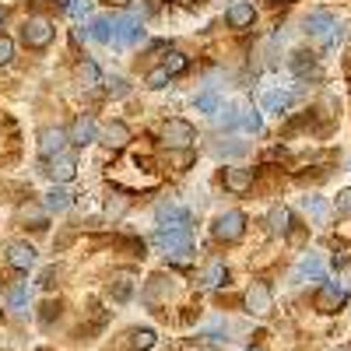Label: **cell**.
Returning a JSON list of instances; mask_svg holds the SVG:
<instances>
[{
    "mask_svg": "<svg viewBox=\"0 0 351 351\" xmlns=\"http://www.w3.org/2000/svg\"><path fill=\"white\" fill-rule=\"evenodd\" d=\"M155 218L162 228H180V232H190L193 228V215L186 208H180L176 200H162L158 208H155Z\"/></svg>",
    "mask_w": 351,
    "mask_h": 351,
    "instance_id": "cell-5",
    "label": "cell"
},
{
    "mask_svg": "<svg viewBox=\"0 0 351 351\" xmlns=\"http://www.w3.org/2000/svg\"><path fill=\"white\" fill-rule=\"evenodd\" d=\"M169 295H172V278L169 274L148 278V285H144V302H148V306H162V302H169Z\"/></svg>",
    "mask_w": 351,
    "mask_h": 351,
    "instance_id": "cell-15",
    "label": "cell"
},
{
    "mask_svg": "<svg viewBox=\"0 0 351 351\" xmlns=\"http://www.w3.org/2000/svg\"><path fill=\"white\" fill-rule=\"evenodd\" d=\"M337 211H341V215H348V218H351V186H348V190H341V193H337Z\"/></svg>",
    "mask_w": 351,
    "mask_h": 351,
    "instance_id": "cell-38",
    "label": "cell"
},
{
    "mask_svg": "<svg viewBox=\"0 0 351 351\" xmlns=\"http://www.w3.org/2000/svg\"><path fill=\"white\" fill-rule=\"evenodd\" d=\"M46 176H49L53 183H71L74 176H77V158L71 152H60V155L46 158Z\"/></svg>",
    "mask_w": 351,
    "mask_h": 351,
    "instance_id": "cell-9",
    "label": "cell"
},
{
    "mask_svg": "<svg viewBox=\"0 0 351 351\" xmlns=\"http://www.w3.org/2000/svg\"><path fill=\"white\" fill-rule=\"evenodd\" d=\"M8 263L18 271H28V267H36V246H28V243H8Z\"/></svg>",
    "mask_w": 351,
    "mask_h": 351,
    "instance_id": "cell-16",
    "label": "cell"
},
{
    "mask_svg": "<svg viewBox=\"0 0 351 351\" xmlns=\"http://www.w3.org/2000/svg\"><path fill=\"white\" fill-rule=\"evenodd\" d=\"M39 152H43V158H53V155L67 152V130L64 127H46L39 134Z\"/></svg>",
    "mask_w": 351,
    "mask_h": 351,
    "instance_id": "cell-14",
    "label": "cell"
},
{
    "mask_svg": "<svg viewBox=\"0 0 351 351\" xmlns=\"http://www.w3.org/2000/svg\"><path fill=\"white\" fill-rule=\"evenodd\" d=\"M123 211H127V197H123V193H112V197L106 200V215H109V218H120Z\"/></svg>",
    "mask_w": 351,
    "mask_h": 351,
    "instance_id": "cell-33",
    "label": "cell"
},
{
    "mask_svg": "<svg viewBox=\"0 0 351 351\" xmlns=\"http://www.w3.org/2000/svg\"><path fill=\"white\" fill-rule=\"evenodd\" d=\"M225 190L228 193H250L253 190V172L250 169H225Z\"/></svg>",
    "mask_w": 351,
    "mask_h": 351,
    "instance_id": "cell-17",
    "label": "cell"
},
{
    "mask_svg": "<svg viewBox=\"0 0 351 351\" xmlns=\"http://www.w3.org/2000/svg\"><path fill=\"white\" fill-rule=\"evenodd\" d=\"M112 32H116V36H112L116 43L134 46V43L144 39V21H141V14H123V18L112 21Z\"/></svg>",
    "mask_w": 351,
    "mask_h": 351,
    "instance_id": "cell-8",
    "label": "cell"
},
{
    "mask_svg": "<svg viewBox=\"0 0 351 351\" xmlns=\"http://www.w3.org/2000/svg\"><path fill=\"white\" fill-rule=\"evenodd\" d=\"M344 299H348L344 285L327 281V285H319V291H316V309H319V313H337V309L344 306Z\"/></svg>",
    "mask_w": 351,
    "mask_h": 351,
    "instance_id": "cell-11",
    "label": "cell"
},
{
    "mask_svg": "<svg viewBox=\"0 0 351 351\" xmlns=\"http://www.w3.org/2000/svg\"><path fill=\"white\" fill-rule=\"evenodd\" d=\"M193 141H197V130L186 120H169L162 127V144L169 152H186V148H193Z\"/></svg>",
    "mask_w": 351,
    "mask_h": 351,
    "instance_id": "cell-3",
    "label": "cell"
},
{
    "mask_svg": "<svg viewBox=\"0 0 351 351\" xmlns=\"http://www.w3.org/2000/svg\"><path fill=\"white\" fill-rule=\"evenodd\" d=\"M67 141L71 144H77V148H84V144H92V141H99V123H95V116H77V120L67 127Z\"/></svg>",
    "mask_w": 351,
    "mask_h": 351,
    "instance_id": "cell-10",
    "label": "cell"
},
{
    "mask_svg": "<svg viewBox=\"0 0 351 351\" xmlns=\"http://www.w3.org/2000/svg\"><path fill=\"white\" fill-rule=\"evenodd\" d=\"M144 81H148V88H165L169 84V74L162 67H155V71H148V77H144Z\"/></svg>",
    "mask_w": 351,
    "mask_h": 351,
    "instance_id": "cell-36",
    "label": "cell"
},
{
    "mask_svg": "<svg viewBox=\"0 0 351 351\" xmlns=\"http://www.w3.org/2000/svg\"><path fill=\"white\" fill-rule=\"evenodd\" d=\"M271 4H281V0H271Z\"/></svg>",
    "mask_w": 351,
    "mask_h": 351,
    "instance_id": "cell-45",
    "label": "cell"
},
{
    "mask_svg": "<svg viewBox=\"0 0 351 351\" xmlns=\"http://www.w3.org/2000/svg\"><path fill=\"white\" fill-rule=\"evenodd\" d=\"M53 278H56V267H46V271H43V278H39V285H43V288H49V285H53Z\"/></svg>",
    "mask_w": 351,
    "mask_h": 351,
    "instance_id": "cell-41",
    "label": "cell"
},
{
    "mask_svg": "<svg viewBox=\"0 0 351 351\" xmlns=\"http://www.w3.org/2000/svg\"><path fill=\"white\" fill-rule=\"evenodd\" d=\"M53 36H56V28H53V21L43 18V14L25 18V25H21V43H25L28 49H46V46L53 43Z\"/></svg>",
    "mask_w": 351,
    "mask_h": 351,
    "instance_id": "cell-2",
    "label": "cell"
},
{
    "mask_svg": "<svg viewBox=\"0 0 351 351\" xmlns=\"http://www.w3.org/2000/svg\"><path fill=\"white\" fill-rule=\"evenodd\" d=\"M186 67H190V56H186V53H169V56H165V64H162V71H165L169 77L183 74Z\"/></svg>",
    "mask_w": 351,
    "mask_h": 351,
    "instance_id": "cell-31",
    "label": "cell"
},
{
    "mask_svg": "<svg viewBox=\"0 0 351 351\" xmlns=\"http://www.w3.org/2000/svg\"><path fill=\"white\" fill-rule=\"evenodd\" d=\"M130 348H134V351H152V348H155V330H152V327L130 330Z\"/></svg>",
    "mask_w": 351,
    "mask_h": 351,
    "instance_id": "cell-28",
    "label": "cell"
},
{
    "mask_svg": "<svg viewBox=\"0 0 351 351\" xmlns=\"http://www.w3.org/2000/svg\"><path fill=\"white\" fill-rule=\"evenodd\" d=\"M306 32L309 36H319V39H327V43H337L344 32H341V25H337V18L330 14V11H313L309 18H306Z\"/></svg>",
    "mask_w": 351,
    "mask_h": 351,
    "instance_id": "cell-7",
    "label": "cell"
},
{
    "mask_svg": "<svg viewBox=\"0 0 351 351\" xmlns=\"http://www.w3.org/2000/svg\"><path fill=\"white\" fill-rule=\"evenodd\" d=\"M152 243H155L165 256H172L176 263H190V253H193V236H190V232H180V228H158L155 236H152Z\"/></svg>",
    "mask_w": 351,
    "mask_h": 351,
    "instance_id": "cell-1",
    "label": "cell"
},
{
    "mask_svg": "<svg viewBox=\"0 0 351 351\" xmlns=\"http://www.w3.org/2000/svg\"><path fill=\"white\" fill-rule=\"evenodd\" d=\"M18 218L21 221H32V228H46V208H43V204H21Z\"/></svg>",
    "mask_w": 351,
    "mask_h": 351,
    "instance_id": "cell-27",
    "label": "cell"
},
{
    "mask_svg": "<svg viewBox=\"0 0 351 351\" xmlns=\"http://www.w3.org/2000/svg\"><path fill=\"white\" fill-rule=\"evenodd\" d=\"M8 302H11L14 309H21V306L28 302V285H18V288H11V295H8Z\"/></svg>",
    "mask_w": 351,
    "mask_h": 351,
    "instance_id": "cell-34",
    "label": "cell"
},
{
    "mask_svg": "<svg viewBox=\"0 0 351 351\" xmlns=\"http://www.w3.org/2000/svg\"><path fill=\"white\" fill-rule=\"evenodd\" d=\"M106 4H127V0H106Z\"/></svg>",
    "mask_w": 351,
    "mask_h": 351,
    "instance_id": "cell-42",
    "label": "cell"
},
{
    "mask_svg": "<svg viewBox=\"0 0 351 351\" xmlns=\"http://www.w3.org/2000/svg\"><path fill=\"white\" fill-rule=\"evenodd\" d=\"M109 291H112L116 302H127V299L134 295V278H130L127 271H116L112 281H109Z\"/></svg>",
    "mask_w": 351,
    "mask_h": 351,
    "instance_id": "cell-22",
    "label": "cell"
},
{
    "mask_svg": "<svg viewBox=\"0 0 351 351\" xmlns=\"http://www.w3.org/2000/svg\"><path fill=\"white\" fill-rule=\"evenodd\" d=\"M99 141L106 144L109 152H123L127 144H130V127L120 123V120H112V123H106V127L99 130Z\"/></svg>",
    "mask_w": 351,
    "mask_h": 351,
    "instance_id": "cell-13",
    "label": "cell"
},
{
    "mask_svg": "<svg viewBox=\"0 0 351 351\" xmlns=\"http://www.w3.org/2000/svg\"><path fill=\"white\" fill-rule=\"evenodd\" d=\"M43 208L46 211H67L71 208V193L67 190H49L46 200H43Z\"/></svg>",
    "mask_w": 351,
    "mask_h": 351,
    "instance_id": "cell-30",
    "label": "cell"
},
{
    "mask_svg": "<svg viewBox=\"0 0 351 351\" xmlns=\"http://www.w3.org/2000/svg\"><path fill=\"white\" fill-rule=\"evenodd\" d=\"M197 109H200V112H218V99H215L211 92L200 95V99H197Z\"/></svg>",
    "mask_w": 351,
    "mask_h": 351,
    "instance_id": "cell-37",
    "label": "cell"
},
{
    "mask_svg": "<svg viewBox=\"0 0 351 351\" xmlns=\"http://www.w3.org/2000/svg\"><path fill=\"white\" fill-rule=\"evenodd\" d=\"M211 232H215V239H221V243H239L243 232H246V215L243 211H221L215 218Z\"/></svg>",
    "mask_w": 351,
    "mask_h": 351,
    "instance_id": "cell-4",
    "label": "cell"
},
{
    "mask_svg": "<svg viewBox=\"0 0 351 351\" xmlns=\"http://www.w3.org/2000/svg\"><path fill=\"white\" fill-rule=\"evenodd\" d=\"M0 25H4V8H0Z\"/></svg>",
    "mask_w": 351,
    "mask_h": 351,
    "instance_id": "cell-43",
    "label": "cell"
},
{
    "mask_svg": "<svg viewBox=\"0 0 351 351\" xmlns=\"http://www.w3.org/2000/svg\"><path fill=\"white\" fill-rule=\"evenodd\" d=\"M232 127H239L246 134H260L263 130V120L256 109H236V120H232Z\"/></svg>",
    "mask_w": 351,
    "mask_h": 351,
    "instance_id": "cell-23",
    "label": "cell"
},
{
    "mask_svg": "<svg viewBox=\"0 0 351 351\" xmlns=\"http://www.w3.org/2000/svg\"><path fill=\"white\" fill-rule=\"evenodd\" d=\"M228 281V267H225V260H211L208 267L200 271V285L204 288H218V285H225Z\"/></svg>",
    "mask_w": 351,
    "mask_h": 351,
    "instance_id": "cell-21",
    "label": "cell"
},
{
    "mask_svg": "<svg viewBox=\"0 0 351 351\" xmlns=\"http://www.w3.org/2000/svg\"><path fill=\"white\" fill-rule=\"evenodd\" d=\"M316 278H324V256H319V253H306V256L295 263V271H291V285L316 281Z\"/></svg>",
    "mask_w": 351,
    "mask_h": 351,
    "instance_id": "cell-12",
    "label": "cell"
},
{
    "mask_svg": "<svg viewBox=\"0 0 351 351\" xmlns=\"http://www.w3.org/2000/svg\"><path fill=\"white\" fill-rule=\"evenodd\" d=\"M267 232L271 236H288L291 232V211L285 208V204H278V208L267 211Z\"/></svg>",
    "mask_w": 351,
    "mask_h": 351,
    "instance_id": "cell-18",
    "label": "cell"
},
{
    "mask_svg": "<svg viewBox=\"0 0 351 351\" xmlns=\"http://www.w3.org/2000/svg\"><path fill=\"white\" fill-rule=\"evenodd\" d=\"M11 60H14V43L8 36H0V67L11 64Z\"/></svg>",
    "mask_w": 351,
    "mask_h": 351,
    "instance_id": "cell-35",
    "label": "cell"
},
{
    "mask_svg": "<svg viewBox=\"0 0 351 351\" xmlns=\"http://www.w3.org/2000/svg\"><path fill=\"white\" fill-rule=\"evenodd\" d=\"M302 211H306V218H309V221L324 225V221H327V215H330V204H327L324 197L309 193V197H302Z\"/></svg>",
    "mask_w": 351,
    "mask_h": 351,
    "instance_id": "cell-19",
    "label": "cell"
},
{
    "mask_svg": "<svg viewBox=\"0 0 351 351\" xmlns=\"http://www.w3.org/2000/svg\"><path fill=\"white\" fill-rule=\"evenodd\" d=\"M204 351H218V348H204Z\"/></svg>",
    "mask_w": 351,
    "mask_h": 351,
    "instance_id": "cell-44",
    "label": "cell"
},
{
    "mask_svg": "<svg viewBox=\"0 0 351 351\" xmlns=\"http://www.w3.org/2000/svg\"><path fill=\"white\" fill-rule=\"evenodd\" d=\"M88 8H92V0H77V4H67V11H71V14H77V18H81V14H88Z\"/></svg>",
    "mask_w": 351,
    "mask_h": 351,
    "instance_id": "cell-40",
    "label": "cell"
},
{
    "mask_svg": "<svg viewBox=\"0 0 351 351\" xmlns=\"http://www.w3.org/2000/svg\"><path fill=\"white\" fill-rule=\"evenodd\" d=\"M112 18H92L88 21V39H95V43H112Z\"/></svg>",
    "mask_w": 351,
    "mask_h": 351,
    "instance_id": "cell-24",
    "label": "cell"
},
{
    "mask_svg": "<svg viewBox=\"0 0 351 351\" xmlns=\"http://www.w3.org/2000/svg\"><path fill=\"white\" fill-rule=\"evenodd\" d=\"M256 21V11H253V4H246V0H236V4L228 8V25L232 28H250Z\"/></svg>",
    "mask_w": 351,
    "mask_h": 351,
    "instance_id": "cell-20",
    "label": "cell"
},
{
    "mask_svg": "<svg viewBox=\"0 0 351 351\" xmlns=\"http://www.w3.org/2000/svg\"><path fill=\"white\" fill-rule=\"evenodd\" d=\"M288 102H291V92H267V99H263L267 112H281V109H288Z\"/></svg>",
    "mask_w": 351,
    "mask_h": 351,
    "instance_id": "cell-32",
    "label": "cell"
},
{
    "mask_svg": "<svg viewBox=\"0 0 351 351\" xmlns=\"http://www.w3.org/2000/svg\"><path fill=\"white\" fill-rule=\"evenodd\" d=\"M291 71H295L299 77H319V67L313 60V53H295L291 56Z\"/></svg>",
    "mask_w": 351,
    "mask_h": 351,
    "instance_id": "cell-25",
    "label": "cell"
},
{
    "mask_svg": "<svg viewBox=\"0 0 351 351\" xmlns=\"http://www.w3.org/2000/svg\"><path fill=\"white\" fill-rule=\"evenodd\" d=\"M77 81H81L84 92H92V88L99 84V67H95V60H84V64L77 67Z\"/></svg>",
    "mask_w": 351,
    "mask_h": 351,
    "instance_id": "cell-29",
    "label": "cell"
},
{
    "mask_svg": "<svg viewBox=\"0 0 351 351\" xmlns=\"http://www.w3.org/2000/svg\"><path fill=\"white\" fill-rule=\"evenodd\" d=\"M271 309H274V291H271V285H267V281H253V285L246 288V313H250V316H271Z\"/></svg>",
    "mask_w": 351,
    "mask_h": 351,
    "instance_id": "cell-6",
    "label": "cell"
},
{
    "mask_svg": "<svg viewBox=\"0 0 351 351\" xmlns=\"http://www.w3.org/2000/svg\"><path fill=\"white\" fill-rule=\"evenodd\" d=\"M218 158H243L246 152H250V144L246 141H221V144H215L211 148Z\"/></svg>",
    "mask_w": 351,
    "mask_h": 351,
    "instance_id": "cell-26",
    "label": "cell"
},
{
    "mask_svg": "<svg viewBox=\"0 0 351 351\" xmlns=\"http://www.w3.org/2000/svg\"><path fill=\"white\" fill-rule=\"evenodd\" d=\"M109 95H127V81L123 77H112L109 81Z\"/></svg>",
    "mask_w": 351,
    "mask_h": 351,
    "instance_id": "cell-39",
    "label": "cell"
}]
</instances>
